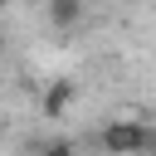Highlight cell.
<instances>
[{
  "label": "cell",
  "mask_w": 156,
  "mask_h": 156,
  "mask_svg": "<svg viewBox=\"0 0 156 156\" xmlns=\"http://www.w3.org/2000/svg\"><path fill=\"white\" fill-rule=\"evenodd\" d=\"M49 24L54 29H78L83 24V0H49Z\"/></svg>",
  "instance_id": "3"
},
{
  "label": "cell",
  "mask_w": 156,
  "mask_h": 156,
  "mask_svg": "<svg viewBox=\"0 0 156 156\" xmlns=\"http://www.w3.org/2000/svg\"><path fill=\"white\" fill-rule=\"evenodd\" d=\"M78 102V78H54L39 98V112L44 117H68V107Z\"/></svg>",
  "instance_id": "2"
},
{
  "label": "cell",
  "mask_w": 156,
  "mask_h": 156,
  "mask_svg": "<svg viewBox=\"0 0 156 156\" xmlns=\"http://www.w3.org/2000/svg\"><path fill=\"white\" fill-rule=\"evenodd\" d=\"M34 156H39V151H34Z\"/></svg>",
  "instance_id": "5"
},
{
  "label": "cell",
  "mask_w": 156,
  "mask_h": 156,
  "mask_svg": "<svg viewBox=\"0 0 156 156\" xmlns=\"http://www.w3.org/2000/svg\"><path fill=\"white\" fill-rule=\"evenodd\" d=\"M98 146L107 156H146V151H156V127H146L136 117H117L98 132Z\"/></svg>",
  "instance_id": "1"
},
{
  "label": "cell",
  "mask_w": 156,
  "mask_h": 156,
  "mask_svg": "<svg viewBox=\"0 0 156 156\" xmlns=\"http://www.w3.org/2000/svg\"><path fill=\"white\" fill-rule=\"evenodd\" d=\"M39 156H78V146H73V141H63V136H58V141H49V146H44V151H39Z\"/></svg>",
  "instance_id": "4"
}]
</instances>
